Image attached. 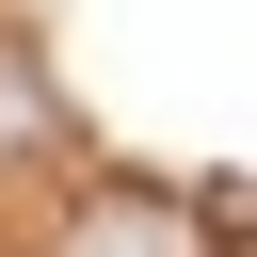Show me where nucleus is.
Returning a JSON list of instances; mask_svg holds the SVG:
<instances>
[{
  "label": "nucleus",
  "instance_id": "1",
  "mask_svg": "<svg viewBox=\"0 0 257 257\" xmlns=\"http://www.w3.org/2000/svg\"><path fill=\"white\" fill-rule=\"evenodd\" d=\"M64 257H177V209H161V193H96V209L64 225Z\"/></svg>",
  "mask_w": 257,
  "mask_h": 257
},
{
  "label": "nucleus",
  "instance_id": "2",
  "mask_svg": "<svg viewBox=\"0 0 257 257\" xmlns=\"http://www.w3.org/2000/svg\"><path fill=\"white\" fill-rule=\"evenodd\" d=\"M0 145L64 161V96H48V64H32V48H0Z\"/></svg>",
  "mask_w": 257,
  "mask_h": 257
}]
</instances>
